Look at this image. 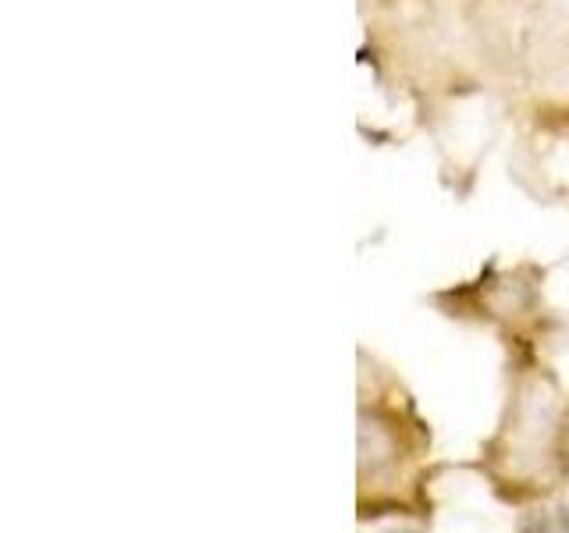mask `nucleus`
Wrapping results in <instances>:
<instances>
[{
  "label": "nucleus",
  "instance_id": "nucleus-1",
  "mask_svg": "<svg viewBox=\"0 0 569 533\" xmlns=\"http://www.w3.org/2000/svg\"><path fill=\"white\" fill-rule=\"evenodd\" d=\"M520 533H569V509L566 505L533 509L520 520Z\"/></svg>",
  "mask_w": 569,
  "mask_h": 533
},
{
  "label": "nucleus",
  "instance_id": "nucleus-2",
  "mask_svg": "<svg viewBox=\"0 0 569 533\" xmlns=\"http://www.w3.org/2000/svg\"><path fill=\"white\" fill-rule=\"evenodd\" d=\"M388 533H417V530H388Z\"/></svg>",
  "mask_w": 569,
  "mask_h": 533
}]
</instances>
